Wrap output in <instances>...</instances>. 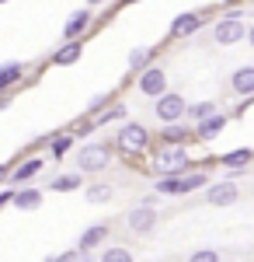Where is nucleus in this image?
Segmentation results:
<instances>
[{
  "label": "nucleus",
  "instance_id": "nucleus-1",
  "mask_svg": "<svg viewBox=\"0 0 254 262\" xmlns=\"http://www.w3.org/2000/svg\"><path fill=\"white\" fill-rule=\"evenodd\" d=\"M150 168L157 175H181L192 168V150L188 143H160L157 150H150Z\"/></svg>",
  "mask_w": 254,
  "mask_h": 262
},
{
  "label": "nucleus",
  "instance_id": "nucleus-2",
  "mask_svg": "<svg viewBox=\"0 0 254 262\" xmlns=\"http://www.w3.org/2000/svg\"><path fill=\"white\" fill-rule=\"evenodd\" d=\"M112 143H115V150L125 161H139V158L150 154V133H146L143 122H122Z\"/></svg>",
  "mask_w": 254,
  "mask_h": 262
},
{
  "label": "nucleus",
  "instance_id": "nucleus-3",
  "mask_svg": "<svg viewBox=\"0 0 254 262\" xmlns=\"http://www.w3.org/2000/svg\"><path fill=\"white\" fill-rule=\"evenodd\" d=\"M115 143H105V140H87L84 147H77V168L84 175H101L108 171L112 161H115Z\"/></svg>",
  "mask_w": 254,
  "mask_h": 262
},
{
  "label": "nucleus",
  "instance_id": "nucleus-4",
  "mask_svg": "<svg viewBox=\"0 0 254 262\" xmlns=\"http://www.w3.org/2000/svg\"><path fill=\"white\" fill-rule=\"evenodd\" d=\"M154 116L160 122H177L188 116V101L181 95H174V91H164L160 98H154Z\"/></svg>",
  "mask_w": 254,
  "mask_h": 262
},
{
  "label": "nucleus",
  "instance_id": "nucleus-5",
  "mask_svg": "<svg viewBox=\"0 0 254 262\" xmlns=\"http://www.w3.org/2000/svg\"><path fill=\"white\" fill-rule=\"evenodd\" d=\"M136 91L143 98H160V95L167 91V74H164V67H154V63H150L136 77Z\"/></svg>",
  "mask_w": 254,
  "mask_h": 262
},
{
  "label": "nucleus",
  "instance_id": "nucleus-6",
  "mask_svg": "<svg viewBox=\"0 0 254 262\" xmlns=\"http://www.w3.org/2000/svg\"><path fill=\"white\" fill-rule=\"evenodd\" d=\"M157 221H160V213H157V206H150V203H139V206H133L125 213V227L133 234H150L157 227Z\"/></svg>",
  "mask_w": 254,
  "mask_h": 262
},
{
  "label": "nucleus",
  "instance_id": "nucleus-7",
  "mask_svg": "<svg viewBox=\"0 0 254 262\" xmlns=\"http://www.w3.org/2000/svg\"><path fill=\"white\" fill-rule=\"evenodd\" d=\"M244 35H247L244 21H240V18H230V14H223V18L213 25V42H216V46H237Z\"/></svg>",
  "mask_w": 254,
  "mask_h": 262
},
{
  "label": "nucleus",
  "instance_id": "nucleus-8",
  "mask_svg": "<svg viewBox=\"0 0 254 262\" xmlns=\"http://www.w3.org/2000/svg\"><path fill=\"white\" fill-rule=\"evenodd\" d=\"M237 196H240V189H237L234 179L209 182V185H206V203H209V206H230V203H237Z\"/></svg>",
  "mask_w": 254,
  "mask_h": 262
},
{
  "label": "nucleus",
  "instance_id": "nucleus-9",
  "mask_svg": "<svg viewBox=\"0 0 254 262\" xmlns=\"http://www.w3.org/2000/svg\"><path fill=\"white\" fill-rule=\"evenodd\" d=\"M202 14L198 11H185V14H177L174 21H171V39H192L198 28H202Z\"/></svg>",
  "mask_w": 254,
  "mask_h": 262
},
{
  "label": "nucleus",
  "instance_id": "nucleus-10",
  "mask_svg": "<svg viewBox=\"0 0 254 262\" xmlns=\"http://www.w3.org/2000/svg\"><path fill=\"white\" fill-rule=\"evenodd\" d=\"M108 234H112V224H108V221H105V224H91V227H87V231L77 238V245L87 252V255H91L94 248H101V245L108 242Z\"/></svg>",
  "mask_w": 254,
  "mask_h": 262
},
{
  "label": "nucleus",
  "instance_id": "nucleus-11",
  "mask_svg": "<svg viewBox=\"0 0 254 262\" xmlns=\"http://www.w3.org/2000/svg\"><path fill=\"white\" fill-rule=\"evenodd\" d=\"M206 185H209V171L206 168H188V171L177 175V196H188V192L206 189Z\"/></svg>",
  "mask_w": 254,
  "mask_h": 262
},
{
  "label": "nucleus",
  "instance_id": "nucleus-12",
  "mask_svg": "<svg viewBox=\"0 0 254 262\" xmlns=\"http://www.w3.org/2000/svg\"><path fill=\"white\" fill-rule=\"evenodd\" d=\"M80 56H84V39H66L56 53L49 56V63H53V67H70V63H77Z\"/></svg>",
  "mask_w": 254,
  "mask_h": 262
},
{
  "label": "nucleus",
  "instance_id": "nucleus-13",
  "mask_svg": "<svg viewBox=\"0 0 254 262\" xmlns=\"http://www.w3.org/2000/svg\"><path fill=\"white\" fill-rule=\"evenodd\" d=\"M94 25V14L84 7V11H73L70 14V21L63 25V39H84V32Z\"/></svg>",
  "mask_w": 254,
  "mask_h": 262
},
{
  "label": "nucleus",
  "instance_id": "nucleus-14",
  "mask_svg": "<svg viewBox=\"0 0 254 262\" xmlns=\"http://www.w3.org/2000/svg\"><path fill=\"white\" fill-rule=\"evenodd\" d=\"M223 129H226V116H223V112H213V116H206V119L195 122V137L198 140H216Z\"/></svg>",
  "mask_w": 254,
  "mask_h": 262
},
{
  "label": "nucleus",
  "instance_id": "nucleus-15",
  "mask_svg": "<svg viewBox=\"0 0 254 262\" xmlns=\"http://www.w3.org/2000/svg\"><path fill=\"white\" fill-rule=\"evenodd\" d=\"M77 189H84V171H80V168L49 179V192H77Z\"/></svg>",
  "mask_w": 254,
  "mask_h": 262
},
{
  "label": "nucleus",
  "instance_id": "nucleus-16",
  "mask_svg": "<svg viewBox=\"0 0 254 262\" xmlns=\"http://www.w3.org/2000/svg\"><path fill=\"white\" fill-rule=\"evenodd\" d=\"M39 171H42V158H28V161L14 164L11 168V185H28Z\"/></svg>",
  "mask_w": 254,
  "mask_h": 262
},
{
  "label": "nucleus",
  "instance_id": "nucleus-17",
  "mask_svg": "<svg viewBox=\"0 0 254 262\" xmlns=\"http://www.w3.org/2000/svg\"><path fill=\"white\" fill-rule=\"evenodd\" d=\"M154 56H157V49H143V46H136V49L129 53V74H125V81H136L139 74L150 67Z\"/></svg>",
  "mask_w": 254,
  "mask_h": 262
},
{
  "label": "nucleus",
  "instance_id": "nucleus-18",
  "mask_svg": "<svg viewBox=\"0 0 254 262\" xmlns=\"http://www.w3.org/2000/svg\"><path fill=\"white\" fill-rule=\"evenodd\" d=\"M230 88L234 95H254V67H237L230 74Z\"/></svg>",
  "mask_w": 254,
  "mask_h": 262
},
{
  "label": "nucleus",
  "instance_id": "nucleus-19",
  "mask_svg": "<svg viewBox=\"0 0 254 262\" xmlns=\"http://www.w3.org/2000/svg\"><path fill=\"white\" fill-rule=\"evenodd\" d=\"M188 140H192V129H188L181 119L160 126V143H188Z\"/></svg>",
  "mask_w": 254,
  "mask_h": 262
},
{
  "label": "nucleus",
  "instance_id": "nucleus-20",
  "mask_svg": "<svg viewBox=\"0 0 254 262\" xmlns=\"http://www.w3.org/2000/svg\"><path fill=\"white\" fill-rule=\"evenodd\" d=\"M73 143H77V133H73V129H66V133H53V137H49V154L59 161V158H66V154L73 150Z\"/></svg>",
  "mask_w": 254,
  "mask_h": 262
},
{
  "label": "nucleus",
  "instance_id": "nucleus-21",
  "mask_svg": "<svg viewBox=\"0 0 254 262\" xmlns=\"http://www.w3.org/2000/svg\"><path fill=\"white\" fill-rule=\"evenodd\" d=\"M84 196H87V203H91V206L112 203V196H115V185H112V182H91V185L84 189Z\"/></svg>",
  "mask_w": 254,
  "mask_h": 262
},
{
  "label": "nucleus",
  "instance_id": "nucleus-22",
  "mask_svg": "<svg viewBox=\"0 0 254 262\" xmlns=\"http://www.w3.org/2000/svg\"><path fill=\"white\" fill-rule=\"evenodd\" d=\"M14 206H18V210H39V206H42V189L18 185V192H14Z\"/></svg>",
  "mask_w": 254,
  "mask_h": 262
},
{
  "label": "nucleus",
  "instance_id": "nucleus-23",
  "mask_svg": "<svg viewBox=\"0 0 254 262\" xmlns=\"http://www.w3.org/2000/svg\"><path fill=\"white\" fill-rule=\"evenodd\" d=\"M24 81V63H4L0 67V91H11L14 84H21Z\"/></svg>",
  "mask_w": 254,
  "mask_h": 262
},
{
  "label": "nucleus",
  "instance_id": "nucleus-24",
  "mask_svg": "<svg viewBox=\"0 0 254 262\" xmlns=\"http://www.w3.org/2000/svg\"><path fill=\"white\" fill-rule=\"evenodd\" d=\"M251 161H254V150H247V147L230 150V154H223V158H219V164H223V168H230V171H234V168H247Z\"/></svg>",
  "mask_w": 254,
  "mask_h": 262
},
{
  "label": "nucleus",
  "instance_id": "nucleus-25",
  "mask_svg": "<svg viewBox=\"0 0 254 262\" xmlns=\"http://www.w3.org/2000/svg\"><path fill=\"white\" fill-rule=\"evenodd\" d=\"M98 126H108V122H118V119H125V105L122 101H115V105H108V108H101L98 116Z\"/></svg>",
  "mask_w": 254,
  "mask_h": 262
},
{
  "label": "nucleus",
  "instance_id": "nucleus-26",
  "mask_svg": "<svg viewBox=\"0 0 254 262\" xmlns=\"http://www.w3.org/2000/svg\"><path fill=\"white\" fill-rule=\"evenodd\" d=\"M115 101H118V91H101V95H94V98H91L87 112H91V116H98L101 108H108V105H115Z\"/></svg>",
  "mask_w": 254,
  "mask_h": 262
},
{
  "label": "nucleus",
  "instance_id": "nucleus-27",
  "mask_svg": "<svg viewBox=\"0 0 254 262\" xmlns=\"http://www.w3.org/2000/svg\"><path fill=\"white\" fill-rule=\"evenodd\" d=\"M216 112V101H198V105H188V119L198 122V119H206V116H213Z\"/></svg>",
  "mask_w": 254,
  "mask_h": 262
},
{
  "label": "nucleus",
  "instance_id": "nucleus-28",
  "mask_svg": "<svg viewBox=\"0 0 254 262\" xmlns=\"http://www.w3.org/2000/svg\"><path fill=\"white\" fill-rule=\"evenodd\" d=\"M94 129H98V119H94L91 112H87L84 119H77V126H73V133H77V140H84V137H91Z\"/></svg>",
  "mask_w": 254,
  "mask_h": 262
},
{
  "label": "nucleus",
  "instance_id": "nucleus-29",
  "mask_svg": "<svg viewBox=\"0 0 254 262\" xmlns=\"http://www.w3.org/2000/svg\"><path fill=\"white\" fill-rule=\"evenodd\" d=\"M133 259V252H129V248H101V262H129Z\"/></svg>",
  "mask_w": 254,
  "mask_h": 262
},
{
  "label": "nucleus",
  "instance_id": "nucleus-30",
  "mask_svg": "<svg viewBox=\"0 0 254 262\" xmlns=\"http://www.w3.org/2000/svg\"><path fill=\"white\" fill-rule=\"evenodd\" d=\"M157 192L160 196H177V175H160L157 179Z\"/></svg>",
  "mask_w": 254,
  "mask_h": 262
},
{
  "label": "nucleus",
  "instance_id": "nucleus-31",
  "mask_svg": "<svg viewBox=\"0 0 254 262\" xmlns=\"http://www.w3.org/2000/svg\"><path fill=\"white\" fill-rule=\"evenodd\" d=\"M219 259V252H213V248H198V252H192V262H216Z\"/></svg>",
  "mask_w": 254,
  "mask_h": 262
},
{
  "label": "nucleus",
  "instance_id": "nucleus-32",
  "mask_svg": "<svg viewBox=\"0 0 254 262\" xmlns=\"http://www.w3.org/2000/svg\"><path fill=\"white\" fill-rule=\"evenodd\" d=\"M14 192H18V185H14V189H4V185H0V210H4L7 203H14Z\"/></svg>",
  "mask_w": 254,
  "mask_h": 262
},
{
  "label": "nucleus",
  "instance_id": "nucleus-33",
  "mask_svg": "<svg viewBox=\"0 0 254 262\" xmlns=\"http://www.w3.org/2000/svg\"><path fill=\"white\" fill-rule=\"evenodd\" d=\"M11 182V164H0V185H7Z\"/></svg>",
  "mask_w": 254,
  "mask_h": 262
},
{
  "label": "nucleus",
  "instance_id": "nucleus-34",
  "mask_svg": "<svg viewBox=\"0 0 254 262\" xmlns=\"http://www.w3.org/2000/svg\"><path fill=\"white\" fill-rule=\"evenodd\" d=\"M247 42H251V46H254V25H251V28H247Z\"/></svg>",
  "mask_w": 254,
  "mask_h": 262
},
{
  "label": "nucleus",
  "instance_id": "nucleus-35",
  "mask_svg": "<svg viewBox=\"0 0 254 262\" xmlns=\"http://www.w3.org/2000/svg\"><path fill=\"white\" fill-rule=\"evenodd\" d=\"M84 4H87V7H98V4H105V0H84Z\"/></svg>",
  "mask_w": 254,
  "mask_h": 262
},
{
  "label": "nucleus",
  "instance_id": "nucleus-36",
  "mask_svg": "<svg viewBox=\"0 0 254 262\" xmlns=\"http://www.w3.org/2000/svg\"><path fill=\"white\" fill-rule=\"evenodd\" d=\"M122 4H136V0H122Z\"/></svg>",
  "mask_w": 254,
  "mask_h": 262
},
{
  "label": "nucleus",
  "instance_id": "nucleus-37",
  "mask_svg": "<svg viewBox=\"0 0 254 262\" xmlns=\"http://www.w3.org/2000/svg\"><path fill=\"white\" fill-rule=\"evenodd\" d=\"M0 4H7V0H0Z\"/></svg>",
  "mask_w": 254,
  "mask_h": 262
},
{
  "label": "nucleus",
  "instance_id": "nucleus-38",
  "mask_svg": "<svg viewBox=\"0 0 254 262\" xmlns=\"http://www.w3.org/2000/svg\"><path fill=\"white\" fill-rule=\"evenodd\" d=\"M251 11H254V7H251Z\"/></svg>",
  "mask_w": 254,
  "mask_h": 262
}]
</instances>
